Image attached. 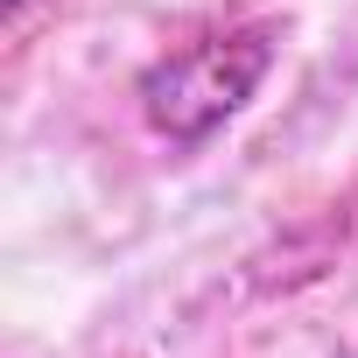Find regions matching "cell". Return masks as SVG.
<instances>
[{"label":"cell","mask_w":358,"mask_h":358,"mask_svg":"<svg viewBox=\"0 0 358 358\" xmlns=\"http://www.w3.org/2000/svg\"><path fill=\"white\" fill-rule=\"evenodd\" d=\"M274 43L267 29H239V36H204L190 50L162 57L141 78V113L155 134H169L176 148H197L204 134H218L267 78Z\"/></svg>","instance_id":"obj_1"},{"label":"cell","mask_w":358,"mask_h":358,"mask_svg":"<svg viewBox=\"0 0 358 358\" xmlns=\"http://www.w3.org/2000/svg\"><path fill=\"white\" fill-rule=\"evenodd\" d=\"M15 8H22V0H15Z\"/></svg>","instance_id":"obj_2"}]
</instances>
